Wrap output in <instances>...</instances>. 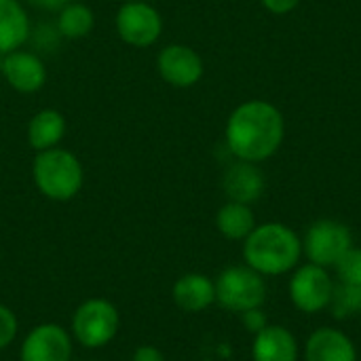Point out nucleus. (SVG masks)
Instances as JSON below:
<instances>
[{"label":"nucleus","instance_id":"nucleus-1","mask_svg":"<svg viewBox=\"0 0 361 361\" xmlns=\"http://www.w3.org/2000/svg\"><path fill=\"white\" fill-rule=\"evenodd\" d=\"M283 137L286 118L281 110L267 99L239 104L224 127L226 148L237 161L264 163L279 152Z\"/></svg>","mask_w":361,"mask_h":361},{"label":"nucleus","instance_id":"nucleus-2","mask_svg":"<svg viewBox=\"0 0 361 361\" xmlns=\"http://www.w3.org/2000/svg\"><path fill=\"white\" fill-rule=\"evenodd\" d=\"M302 256V239L288 224L264 222L243 241V260L262 277H277L294 271Z\"/></svg>","mask_w":361,"mask_h":361},{"label":"nucleus","instance_id":"nucleus-3","mask_svg":"<svg viewBox=\"0 0 361 361\" xmlns=\"http://www.w3.org/2000/svg\"><path fill=\"white\" fill-rule=\"evenodd\" d=\"M32 180L42 197L63 203L80 192L85 184V167L72 150L57 146L36 152L32 161Z\"/></svg>","mask_w":361,"mask_h":361},{"label":"nucleus","instance_id":"nucleus-4","mask_svg":"<svg viewBox=\"0 0 361 361\" xmlns=\"http://www.w3.org/2000/svg\"><path fill=\"white\" fill-rule=\"evenodd\" d=\"M216 302L231 313H245L260 309L267 300V281L247 264L224 269L216 281Z\"/></svg>","mask_w":361,"mask_h":361},{"label":"nucleus","instance_id":"nucleus-5","mask_svg":"<svg viewBox=\"0 0 361 361\" xmlns=\"http://www.w3.org/2000/svg\"><path fill=\"white\" fill-rule=\"evenodd\" d=\"M121 328L118 309L106 298L85 300L72 317V336L85 349H102L114 341Z\"/></svg>","mask_w":361,"mask_h":361},{"label":"nucleus","instance_id":"nucleus-6","mask_svg":"<svg viewBox=\"0 0 361 361\" xmlns=\"http://www.w3.org/2000/svg\"><path fill=\"white\" fill-rule=\"evenodd\" d=\"M334 286L336 281L330 277L328 269L307 262L294 269L290 283H288V294H290L292 305L300 313L315 315V313L330 309Z\"/></svg>","mask_w":361,"mask_h":361},{"label":"nucleus","instance_id":"nucleus-7","mask_svg":"<svg viewBox=\"0 0 361 361\" xmlns=\"http://www.w3.org/2000/svg\"><path fill=\"white\" fill-rule=\"evenodd\" d=\"M349 247H353L351 228L330 218L313 222L302 237V254L309 262L324 269H332Z\"/></svg>","mask_w":361,"mask_h":361},{"label":"nucleus","instance_id":"nucleus-8","mask_svg":"<svg viewBox=\"0 0 361 361\" xmlns=\"http://www.w3.org/2000/svg\"><path fill=\"white\" fill-rule=\"evenodd\" d=\"M114 27L125 44L148 49L163 34V17L159 8L146 0L123 2L114 15Z\"/></svg>","mask_w":361,"mask_h":361},{"label":"nucleus","instance_id":"nucleus-9","mask_svg":"<svg viewBox=\"0 0 361 361\" xmlns=\"http://www.w3.org/2000/svg\"><path fill=\"white\" fill-rule=\"evenodd\" d=\"M157 70H159V76L167 85L176 89H190L203 78L205 63H203V57L192 47L173 42L159 51Z\"/></svg>","mask_w":361,"mask_h":361},{"label":"nucleus","instance_id":"nucleus-10","mask_svg":"<svg viewBox=\"0 0 361 361\" xmlns=\"http://www.w3.org/2000/svg\"><path fill=\"white\" fill-rule=\"evenodd\" d=\"M0 74L4 82L23 95L38 93L47 85V66L38 53L17 49L6 55H0Z\"/></svg>","mask_w":361,"mask_h":361},{"label":"nucleus","instance_id":"nucleus-11","mask_svg":"<svg viewBox=\"0 0 361 361\" xmlns=\"http://www.w3.org/2000/svg\"><path fill=\"white\" fill-rule=\"evenodd\" d=\"M21 361H70L72 336L59 324H40L32 328L19 349Z\"/></svg>","mask_w":361,"mask_h":361},{"label":"nucleus","instance_id":"nucleus-12","mask_svg":"<svg viewBox=\"0 0 361 361\" xmlns=\"http://www.w3.org/2000/svg\"><path fill=\"white\" fill-rule=\"evenodd\" d=\"M267 188V178L258 163L235 161L222 176V190L228 201L252 205L256 203Z\"/></svg>","mask_w":361,"mask_h":361},{"label":"nucleus","instance_id":"nucleus-13","mask_svg":"<svg viewBox=\"0 0 361 361\" xmlns=\"http://www.w3.org/2000/svg\"><path fill=\"white\" fill-rule=\"evenodd\" d=\"M305 361H357V349L343 330L317 328L305 343Z\"/></svg>","mask_w":361,"mask_h":361},{"label":"nucleus","instance_id":"nucleus-14","mask_svg":"<svg viewBox=\"0 0 361 361\" xmlns=\"http://www.w3.org/2000/svg\"><path fill=\"white\" fill-rule=\"evenodd\" d=\"M66 131H68L66 116L55 108H42L36 114H32V118L27 121L25 140L34 152H42V150L57 148L66 137Z\"/></svg>","mask_w":361,"mask_h":361},{"label":"nucleus","instance_id":"nucleus-15","mask_svg":"<svg viewBox=\"0 0 361 361\" xmlns=\"http://www.w3.org/2000/svg\"><path fill=\"white\" fill-rule=\"evenodd\" d=\"M300 349L296 336L283 326H267L254 336L252 360L254 361H298Z\"/></svg>","mask_w":361,"mask_h":361},{"label":"nucleus","instance_id":"nucleus-16","mask_svg":"<svg viewBox=\"0 0 361 361\" xmlns=\"http://www.w3.org/2000/svg\"><path fill=\"white\" fill-rule=\"evenodd\" d=\"M173 302L184 313H201L216 302V286L207 275L186 273L173 283Z\"/></svg>","mask_w":361,"mask_h":361},{"label":"nucleus","instance_id":"nucleus-17","mask_svg":"<svg viewBox=\"0 0 361 361\" xmlns=\"http://www.w3.org/2000/svg\"><path fill=\"white\" fill-rule=\"evenodd\" d=\"M32 34V21L19 0H0V55L23 49Z\"/></svg>","mask_w":361,"mask_h":361},{"label":"nucleus","instance_id":"nucleus-18","mask_svg":"<svg viewBox=\"0 0 361 361\" xmlns=\"http://www.w3.org/2000/svg\"><path fill=\"white\" fill-rule=\"evenodd\" d=\"M216 228L228 241H245L256 228V216L252 205L226 201L216 214Z\"/></svg>","mask_w":361,"mask_h":361},{"label":"nucleus","instance_id":"nucleus-19","mask_svg":"<svg viewBox=\"0 0 361 361\" xmlns=\"http://www.w3.org/2000/svg\"><path fill=\"white\" fill-rule=\"evenodd\" d=\"M95 27V13L91 6L82 2H68L61 11H57V34L68 40L87 38Z\"/></svg>","mask_w":361,"mask_h":361},{"label":"nucleus","instance_id":"nucleus-20","mask_svg":"<svg viewBox=\"0 0 361 361\" xmlns=\"http://www.w3.org/2000/svg\"><path fill=\"white\" fill-rule=\"evenodd\" d=\"M330 311L336 319H353L361 315V286L336 283Z\"/></svg>","mask_w":361,"mask_h":361},{"label":"nucleus","instance_id":"nucleus-21","mask_svg":"<svg viewBox=\"0 0 361 361\" xmlns=\"http://www.w3.org/2000/svg\"><path fill=\"white\" fill-rule=\"evenodd\" d=\"M332 269L336 271L338 283L361 286V247H349Z\"/></svg>","mask_w":361,"mask_h":361},{"label":"nucleus","instance_id":"nucleus-22","mask_svg":"<svg viewBox=\"0 0 361 361\" xmlns=\"http://www.w3.org/2000/svg\"><path fill=\"white\" fill-rule=\"evenodd\" d=\"M17 330H19L17 315L6 305H0V351L13 345V341L17 338Z\"/></svg>","mask_w":361,"mask_h":361},{"label":"nucleus","instance_id":"nucleus-23","mask_svg":"<svg viewBox=\"0 0 361 361\" xmlns=\"http://www.w3.org/2000/svg\"><path fill=\"white\" fill-rule=\"evenodd\" d=\"M241 324H243V328H245L247 332H252L254 336H256L258 332H262V330L269 326L267 315L262 313V307H260V309H250V311L241 313Z\"/></svg>","mask_w":361,"mask_h":361},{"label":"nucleus","instance_id":"nucleus-24","mask_svg":"<svg viewBox=\"0 0 361 361\" xmlns=\"http://www.w3.org/2000/svg\"><path fill=\"white\" fill-rule=\"evenodd\" d=\"M262 6L273 15H288L298 8L300 0H260Z\"/></svg>","mask_w":361,"mask_h":361},{"label":"nucleus","instance_id":"nucleus-25","mask_svg":"<svg viewBox=\"0 0 361 361\" xmlns=\"http://www.w3.org/2000/svg\"><path fill=\"white\" fill-rule=\"evenodd\" d=\"M131 361H165V355L152 345H142L131 355Z\"/></svg>","mask_w":361,"mask_h":361},{"label":"nucleus","instance_id":"nucleus-26","mask_svg":"<svg viewBox=\"0 0 361 361\" xmlns=\"http://www.w3.org/2000/svg\"><path fill=\"white\" fill-rule=\"evenodd\" d=\"M25 2L40 8V11H61L72 0H25Z\"/></svg>","mask_w":361,"mask_h":361},{"label":"nucleus","instance_id":"nucleus-27","mask_svg":"<svg viewBox=\"0 0 361 361\" xmlns=\"http://www.w3.org/2000/svg\"><path fill=\"white\" fill-rule=\"evenodd\" d=\"M121 2H135V0H121Z\"/></svg>","mask_w":361,"mask_h":361},{"label":"nucleus","instance_id":"nucleus-28","mask_svg":"<svg viewBox=\"0 0 361 361\" xmlns=\"http://www.w3.org/2000/svg\"><path fill=\"white\" fill-rule=\"evenodd\" d=\"M89 361H93V360H89Z\"/></svg>","mask_w":361,"mask_h":361}]
</instances>
